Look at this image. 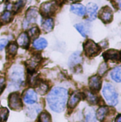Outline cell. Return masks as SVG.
<instances>
[{"instance_id":"obj_30","label":"cell","mask_w":121,"mask_h":122,"mask_svg":"<svg viewBox=\"0 0 121 122\" xmlns=\"http://www.w3.org/2000/svg\"><path fill=\"white\" fill-rule=\"evenodd\" d=\"M5 87V80L4 77H0V94Z\"/></svg>"},{"instance_id":"obj_16","label":"cell","mask_w":121,"mask_h":122,"mask_svg":"<svg viewBox=\"0 0 121 122\" xmlns=\"http://www.w3.org/2000/svg\"><path fill=\"white\" fill-rule=\"evenodd\" d=\"M82 57L81 56L80 52H76L72 55V56L69 58V67H74L79 63L82 62Z\"/></svg>"},{"instance_id":"obj_26","label":"cell","mask_w":121,"mask_h":122,"mask_svg":"<svg viewBox=\"0 0 121 122\" xmlns=\"http://www.w3.org/2000/svg\"><path fill=\"white\" fill-rule=\"evenodd\" d=\"M9 116V110L6 108L2 107L0 109V120L2 122L6 121Z\"/></svg>"},{"instance_id":"obj_11","label":"cell","mask_w":121,"mask_h":122,"mask_svg":"<svg viewBox=\"0 0 121 122\" xmlns=\"http://www.w3.org/2000/svg\"><path fill=\"white\" fill-rule=\"evenodd\" d=\"M38 97H37V93L34 90L29 89L24 93V100L26 104H33L37 102Z\"/></svg>"},{"instance_id":"obj_5","label":"cell","mask_w":121,"mask_h":122,"mask_svg":"<svg viewBox=\"0 0 121 122\" xmlns=\"http://www.w3.org/2000/svg\"><path fill=\"white\" fill-rule=\"evenodd\" d=\"M84 49L85 53L88 56H95L98 54L99 51H101L99 46L91 40H88L84 44Z\"/></svg>"},{"instance_id":"obj_3","label":"cell","mask_w":121,"mask_h":122,"mask_svg":"<svg viewBox=\"0 0 121 122\" xmlns=\"http://www.w3.org/2000/svg\"><path fill=\"white\" fill-rule=\"evenodd\" d=\"M10 78L12 82L14 83V85L19 87V85L23 82L24 78L23 69L21 67H14L11 70Z\"/></svg>"},{"instance_id":"obj_17","label":"cell","mask_w":121,"mask_h":122,"mask_svg":"<svg viewBox=\"0 0 121 122\" xmlns=\"http://www.w3.org/2000/svg\"><path fill=\"white\" fill-rule=\"evenodd\" d=\"M48 46V42L45 38L35 39L33 43V46L36 50H43Z\"/></svg>"},{"instance_id":"obj_34","label":"cell","mask_w":121,"mask_h":122,"mask_svg":"<svg viewBox=\"0 0 121 122\" xmlns=\"http://www.w3.org/2000/svg\"><path fill=\"white\" fill-rule=\"evenodd\" d=\"M69 1H80V0H68Z\"/></svg>"},{"instance_id":"obj_19","label":"cell","mask_w":121,"mask_h":122,"mask_svg":"<svg viewBox=\"0 0 121 122\" xmlns=\"http://www.w3.org/2000/svg\"><path fill=\"white\" fill-rule=\"evenodd\" d=\"M42 29L45 33H49L53 29L54 22L52 19H45L42 24Z\"/></svg>"},{"instance_id":"obj_28","label":"cell","mask_w":121,"mask_h":122,"mask_svg":"<svg viewBox=\"0 0 121 122\" xmlns=\"http://www.w3.org/2000/svg\"><path fill=\"white\" fill-rule=\"evenodd\" d=\"M40 122H51V117H50V115L47 113V112H43L40 116Z\"/></svg>"},{"instance_id":"obj_1","label":"cell","mask_w":121,"mask_h":122,"mask_svg":"<svg viewBox=\"0 0 121 122\" xmlns=\"http://www.w3.org/2000/svg\"><path fill=\"white\" fill-rule=\"evenodd\" d=\"M68 98V91L63 87H55L51 90L47 97L50 108L55 112L64 111Z\"/></svg>"},{"instance_id":"obj_29","label":"cell","mask_w":121,"mask_h":122,"mask_svg":"<svg viewBox=\"0 0 121 122\" xmlns=\"http://www.w3.org/2000/svg\"><path fill=\"white\" fill-rule=\"evenodd\" d=\"M107 70H108V65L106 62H103L100 65V67H99V68L98 70V72L99 75H103L106 72Z\"/></svg>"},{"instance_id":"obj_13","label":"cell","mask_w":121,"mask_h":122,"mask_svg":"<svg viewBox=\"0 0 121 122\" xmlns=\"http://www.w3.org/2000/svg\"><path fill=\"white\" fill-rule=\"evenodd\" d=\"M70 10L79 16H84L86 14V7L81 4H74L71 6Z\"/></svg>"},{"instance_id":"obj_31","label":"cell","mask_w":121,"mask_h":122,"mask_svg":"<svg viewBox=\"0 0 121 122\" xmlns=\"http://www.w3.org/2000/svg\"><path fill=\"white\" fill-rule=\"evenodd\" d=\"M6 45H8V41L6 39L0 40V51H1Z\"/></svg>"},{"instance_id":"obj_24","label":"cell","mask_w":121,"mask_h":122,"mask_svg":"<svg viewBox=\"0 0 121 122\" xmlns=\"http://www.w3.org/2000/svg\"><path fill=\"white\" fill-rule=\"evenodd\" d=\"M74 27L77 29V30L80 33V34L84 36V37H87L88 35V32L87 29L85 28V26L81 24H77L74 26Z\"/></svg>"},{"instance_id":"obj_7","label":"cell","mask_w":121,"mask_h":122,"mask_svg":"<svg viewBox=\"0 0 121 122\" xmlns=\"http://www.w3.org/2000/svg\"><path fill=\"white\" fill-rule=\"evenodd\" d=\"M38 17V10L35 8H31L29 9L26 13V17L24 22V28H27L28 25L30 24H33L35 22Z\"/></svg>"},{"instance_id":"obj_10","label":"cell","mask_w":121,"mask_h":122,"mask_svg":"<svg viewBox=\"0 0 121 122\" xmlns=\"http://www.w3.org/2000/svg\"><path fill=\"white\" fill-rule=\"evenodd\" d=\"M101 84H102L101 79L98 75L91 77L89 80V87L91 90H93V92L99 91L101 87Z\"/></svg>"},{"instance_id":"obj_15","label":"cell","mask_w":121,"mask_h":122,"mask_svg":"<svg viewBox=\"0 0 121 122\" xmlns=\"http://www.w3.org/2000/svg\"><path fill=\"white\" fill-rule=\"evenodd\" d=\"M35 91L40 95H44L45 94L48 90V85L43 82H35Z\"/></svg>"},{"instance_id":"obj_23","label":"cell","mask_w":121,"mask_h":122,"mask_svg":"<svg viewBox=\"0 0 121 122\" xmlns=\"http://www.w3.org/2000/svg\"><path fill=\"white\" fill-rule=\"evenodd\" d=\"M18 49V46L15 43H11L8 45L7 47V53L10 56H14Z\"/></svg>"},{"instance_id":"obj_2","label":"cell","mask_w":121,"mask_h":122,"mask_svg":"<svg viewBox=\"0 0 121 122\" xmlns=\"http://www.w3.org/2000/svg\"><path fill=\"white\" fill-rule=\"evenodd\" d=\"M103 94L107 103L111 106H116L118 103V95L114 87L109 84L106 83L103 89Z\"/></svg>"},{"instance_id":"obj_27","label":"cell","mask_w":121,"mask_h":122,"mask_svg":"<svg viewBox=\"0 0 121 122\" xmlns=\"http://www.w3.org/2000/svg\"><path fill=\"white\" fill-rule=\"evenodd\" d=\"M39 34H40V30L37 26H33V27L30 28V30H29V35L32 38L38 37L39 36Z\"/></svg>"},{"instance_id":"obj_6","label":"cell","mask_w":121,"mask_h":122,"mask_svg":"<svg viewBox=\"0 0 121 122\" xmlns=\"http://www.w3.org/2000/svg\"><path fill=\"white\" fill-rule=\"evenodd\" d=\"M57 3L55 1H50L44 3L41 5L40 11L41 14L44 16H48L55 12L57 9Z\"/></svg>"},{"instance_id":"obj_32","label":"cell","mask_w":121,"mask_h":122,"mask_svg":"<svg viewBox=\"0 0 121 122\" xmlns=\"http://www.w3.org/2000/svg\"><path fill=\"white\" fill-rule=\"evenodd\" d=\"M23 6V2L22 1H19L17 3H16L14 6H13V9H14L15 10H18L21 6Z\"/></svg>"},{"instance_id":"obj_8","label":"cell","mask_w":121,"mask_h":122,"mask_svg":"<svg viewBox=\"0 0 121 122\" xmlns=\"http://www.w3.org/2000/svg\"><path fill=\"white\" fill-rule=\"evenodd\" d=\"M98 17L104 23L111 22L113 18V11L108 6H105L102 8L98 13Z\"/></svg>"},{"instance_id":"obj_12","label":"cell","mask_w":121,"mask_h":122,"mask_svg":"<svg viewBox=\"0 0 121 122\" xmlns=\"http://www.w3.org/2000/svg\"><path fill=\"white\" fill-rule=\"evenodd\" d=\"M103 58L106 61H119L121 60V53L118 51L116 50H108L103 53Z\"/></svg>"},{"instance_id":"obj_4","label":"cell","mask_w":121,"mask_h":122,"mask_svg":"<svg viewBox=\"0 0 121 122\" xmlns=\"http://www.w3.org/2000/svg\"><path fill=\"white\" fill-rule=\"evenodd\" d=\"M9 106L13 110H20L23 107V103L19 93L14 92L9 96Z\"/></svg>"},{"instance_id":"obj_18","label":"cell","mask_w":121,"mask_h":122,"mask_svg":"<svg viewBox=\"0 0 121 122\" xmlns=\"http://www.w3.org/2000/svg\"><path fill=\"white\" fill-rule=\"evenodd\" d=\"M108 107H101L98 108V109L96 112V118L99 121H103L106 115L108 113Z\"/></svg>"},{"instance_id":"obj_9","label":"cell","mask_w":121,"mask_h":122,"mask_svg":"<svg viewBox=\"0 0 121 122\" xmlns=\"http://www.w3.org/2000/svg\"><path fill=\"white\" fill-rule=\"evenodd\" d=\"M98 6L94 3H89L86 8V13L88 16V19L90 21L95 20L97 17Z\"/></svg>"},{"instance_id":"obj_33","label":"cell","mask_w":121,"mask_h":122,"mask_svg":"<svg viewBox=\"0 0 121 122\" xmlns=\"http://www.w3.org/2000/svg\"><path fill=\"white\" fill-rule=\"evenodd\" d=\"M116 122H121V115H118L117 117V118L116 119Z\"/></svg>"},{"instance_id":"obj_14","label":"cell","mask_w":121,"mask_h":122,"mask_svg":"<svg viewBox=\"0 0 121 122\" xmlns=\"http://www.w3.org/2000/svg\"><path fill=\"white\" fill-rule=\"evenodd\" d=\"M17 43L21 47L27 48L29 46V37L28 34L25 32L21 33L17 39Z\"/></svg>"},{"instance_id":"obj_25","label":"cell","mask_w":121,"mask_h":122,"mask_svg":"<svg viewBox=\"0 0 121 122\" xmlns=\"http://www.w3.org/2000/svg\"><path fill=\"white\" fill-rule=\"evenodd\" d=\"M87 97L89 102L91 103V104H96L98 102V98L91 92H87Z\"/></svg>"},{"instance_id":"obj_20","label":"cell","mask_w":121,"mask_h":122,"mask_svg":"<svg viewBox=\"0 0 121 122\" xmlns=\"http://www.w3.org/2000/svg\"><path fill=\"white\" fill-rule=\"evenodd\" d=\"M121 67L120 66H118V67H116L112 71H111V78L117 82H121Z\"/></svg>"},{"instance_id":"obj_21","label":"cell","mask_w":121,"mask_h":122,"mask_svg":"<svg viewBox=\"0 0 121 122\" xmlns=\"http://www.w3.org/2000/svg\"><path fill=\"white\" fill-rule=\"evenodd\" d=\"M81 99V97L79 94H73L71 97L69 99V102H68V106L69 108H74L76 107V105L78 104V102L80 101Z\"/></svg>"},{"instance_id":"obj_22","label":"cell","mask_w":121,"mask_h":122,"mask_svg":"<svg viewBox=\"0 0 121 122\" xmlns=\"http://www.w3.org/2000/svg\"><path fill=\"white\" fill-rule=\"evenodd\" d=\"M12 18V13L9 11H4L0 16V21L2 23H8Z\"/></svg>"}]
</instances>
